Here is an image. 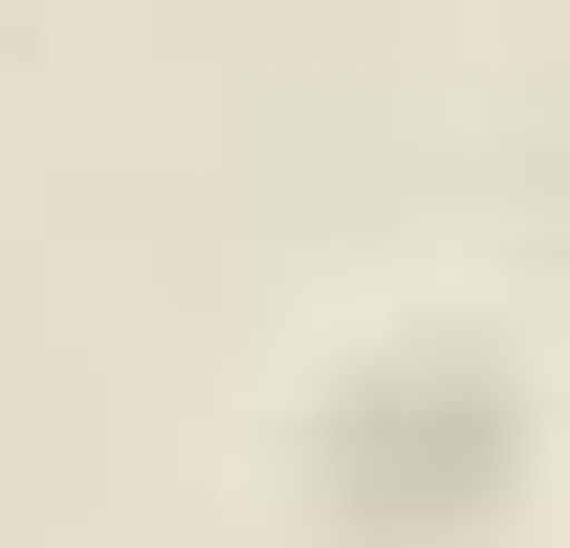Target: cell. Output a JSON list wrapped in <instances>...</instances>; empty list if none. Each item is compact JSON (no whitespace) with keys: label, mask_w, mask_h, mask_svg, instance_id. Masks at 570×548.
I'll return each instance as SVG.
<instances>
[{"label":"cell","mask_w":570,"mask_h":548,"mask_svg":"<svg viewBox=\"0 0 570 548\" xmlns=\"http://www.w3.org/2000/svg\"><path fill=\"white\" fill-rule=\"evenodd\" d=\"M527 373H504L483 330H373L330 395H307V482H330V527L352 548H395V482L439 461V417H504Z\"/></svg>","instance_id":"obj_1"}]
</instances>
